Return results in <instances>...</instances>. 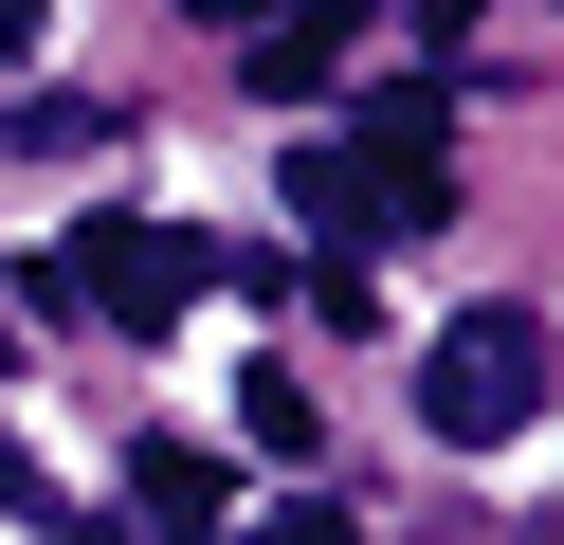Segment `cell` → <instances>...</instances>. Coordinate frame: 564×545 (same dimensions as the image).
I'll return each instance as SVG.
<instances>
[{
	"label": "cell",
	"mask_w": 564,
	"mask_h": 545,
	"mask_svg": "<svg viewBox=\"0 0 564 545\" xmlns=\"http://www.w3.org/2000/svg\"><path fill=\"white\" fill-rule=\"evenodd\" d=\"M237 436H256V455H310V382H292V363H256V382H237Z\"/></svg>",
	"instance_id": "obj_7"
},
{
	"label": "cell",
	"mask_w": 564,
	"mask_h": 545,
	"mask_svg": "<svg viewBox=\"0 0 564 545\" xmlns=\"http://www.w3.org/2000/svg\"><path fill=\"white\" fill-rule=\"evenodd\" d=\"M346 164H365V200H382V237H419V218L455 200V128H437V91H382L365 128H346Z\"/></svg>",
	"instance_id": "obj_3"
},
{
	"label": "cell",
	"mask_w": 564,
	"mask_h": 545,
	"mask_svg": "<svg viewBox=\"0 0 564 545\" xmlns=\"http://www.w3.org/2000/svg\"><path fill=\"white\" fill-rule=\"evenodd\" d=\"M528 418H546V309H528V291H491V309H455L437 346H419V436L510 455Z\"/></svg>",
	"instance_id": "obj_1"
},
{
	"label": "cell",
	"mask_w": 564,
	"mask_h": 545,
	"mask_svg": "<svg viewBox=\"0 0 564 545\" xmlns=\"http://www.w3.org/2000/svg\"><path fill=\"white\" fill-rule=\"evenodd\" d=\"M292 218H310L328 254H365V237H382V200H365V164H346V145H292Z\"/></svg>",
	"instance_id": "obj_6"
},
{
	"label": "cell",
	"mask_w": 564,
	"mask_h": 545,
	"mask_svg": "<svg viewBox=\"0 0 564 545\" xmlns=\"http://www.w3.org/2000/svg\"><path fill=\"white\" fill-rule=\"evenodd\" d=\"M183 19H219V36H256V19H273V0H183Z\"/></svg>",
	"instance_id": "obj_11"
},
{
	"label": "cell",
	"mask_w": 564,
	"mask_h": 545,
	"mask_svg": "<svg viewBox=\"0 0 564 545\" xmlns=\"http://www.w3.org/2000/svg\"><path fill=\"white\" fill-rule=\"evenodd\" d=\"M0 509H37V455H19V436H0Z\"/></svg>",
	"instance_id": "obj_10"
},
{
	"label": "cell",
	"mask_w": 564,
	"mask_h": 545,
	"mask_svg": "<svg viewBox=\"0 0 564 545\" xmlns=\"http://www.w3.org/2000/svg\"><path fill=\"white\" fill-rule=\"evenodd\" d=\"M346 36H365V19H346V0H273V19L237 36V73H256V91L292 109V91H328V73H346Z\"/></svg>",
	"instance_id": "obj_5"
},
{
	"label": "cell",
	"mask_w": 564,
	"mask_h": 545,
	"mask_svg": "<svg viewBox=\"0 0 564 545\" xmlns=\"http://www.w3.org/2000/svg\"><path fill=\"white\" fill-rule=\"evenodd\" d=\"M55 545H128V527H55Z\"/></svg>",
	"instance_id": "obj_12"
},
{
	"label": "cell",
	"mask_w": 564,
	"mask_h": 545,
	"mask_svg": "<svg viewBox=\"0 0 564 545\" xmlns=\"http://www.w3.org/2000/svg\"><path fill=\"white\" fill-rule=\"evenodd\" d=\"M0 145H37V164H74V145H110V109H74V91H37V109H19V128H0Z\"/></svg>",
	"instance_id": "obj_8"
},
{
	"label": "cell",
	"mask_w": 564,
	"mask_h": 545,
	"mask_svg": "<svg viewBox=\"0 0 564 545\" xmlns=\"http://www.w3.org/2000/svg\"><path fill=\"white\" fill-rule=\"evenodd\" d=\"M256 545H365V527H346V509H273Z\"/></svg>",
	"instance_id": "obj_9"
},
{
	"label": "cell",
	"mask_w": 564,
	"mask_h": 545,
	"mask_svg": "<svg viewBox=\"0 0 564 545\" xmlns=\"http://www.w3.org/2000/svg\"><path fill=\"white\" fill-rule=\"evenodd\" d=\"M55 309L74 327H128V346H147V327H183L200 291H237V254L219 237H183V218H91V237H55Z\"/></svg>",
	"instance_id": "obj_2"
},
{
	"label": "cell",
	"mask_w": 564,
	"mask_h": 545,
	"mask_svg": "<svg viewBox=\"0 0 564 545\" xmlns=\"http://www.w3.org/2000/svg\"><path fill=\"white\" fill-rule=\"evenodd\" d=\"M219 527H237V472L200 436H147L128 455V545H219Z\"/></svg>",
	"instance_id": "obj_4"
}]
</instances>
